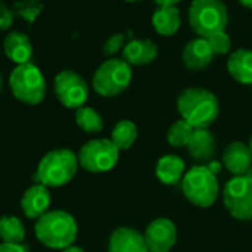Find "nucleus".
I'll list each match as a JSON object with an SVG mask.
<instances>
[{
    "instance_id": "f03ea898",
    "label": "nucleus",
    "mask_w": 252,
    "mask_h": 252,
    "mask_svg": "<svg viewBox=\"0 0 252 252\" xmlns=\"http://www.w3.org/2000/svg\"><path fill=\"white\" fill-rule=\"evenodd\" d=\"M35 236L52 250H65L77 238V223L69 213L49 211L35 221Z\"/></svg>"
},
{
    "instance_id": "1a4fd4ad",
    "label": "nucleus",
    "mask_w": 252,
    "mask_h": 252,
    "mask_svg": "<svg viewBox=\"0 0 252 252\" xmlns=\"http://www.w3.org/2000/svg\"><path fill=\"white\" fill-rule=\"evenodd\" d=\"M223 202L230 216L241 221L252 220V179L235 176L224 185Z\"/></svg>"
},
{
    "instance_id": "f8f14e48",
    "label": "nucleus",
    "mask_w": 252,
    "mask_h": 252,
    "mask_svg": "<svg viewBox=\"0 0 252 252\" xmlns=\"http://www.w3.org/2000/svg\"><path fill=\"white\" fill-rule=\"evenodd\" d=\"M214 56L216 53L208 38L204 37H196L190 40L182 52V61L185 66L190 71H201L207 68L213 62Z\"/></svg>"
},
{
    "instance_id": "c9c22d12",
    "label": "nucleus",
    "mask_w": 252,
    "mask_h": 252,
    "mask_svg": "<svg viewBox=\"0 0 252 252\" xmlns=\"http://www.w3.org/2000/svg\"><path fill=\"white\" fill-rule=\"evenodd\" d=\"M248 146H250V151H251V154H252V134H251V137H250V143H248Z\"/></svg>"
},
{
    "instance_id": "2f4dec72",
    "label": "nucleus",
    "mask_w": 252,
    "mask_h": 252,
    "mask_svg": "<svg viewBox=\"0 0 252 252\" xmlns=\"http://www.w3.org/2000/svg\"><path fill=\"white\" fill-rule=\"evenodd\" d=\"M207 167H208V168H210V170H211L214 174H217V173L220 171V168H221V165H220L219 162H216V161H211V162H210Z\"/></svg>"
},
{
    "instance_id": "c756f323",
    "label": "nucleus",
    "mask_w": 252,
    "mask_h": 252,
    "mask_svg": "<svg viewBox=\"0 0 252 252\" xmlns=\"http://www.w3.org/2000/svg\"><path fill=\"white\" fill-rule=\"evenodd\" d=\"M0 252H27V248L21 244H0Z\"/></svg>"
},
{
    "instance_id": "5701e85b",
    "label": "nucleus",
    "mask_w": 252,
    "mask_h": 252,
    "mask_svg": "<svg viewBox=\"0 0 252 252\" xmlns=\"http://www.w3.org/2000/svg\"><path fill=\"white\" fill-rule=\"evenodd\" d=\"M25 227L15 216H3L0 219V239L4 244H22Z\"/></svg>"
},
{
    "instance_id": "393cba45",
    "label": "nucleus",
    "mask_w": 252,
    "mask_h": 252,
    "mask_svg": "<svg viewBox=\"0 0 252 252\" xmlns=\"http://www.w3.org/2000/svg\"><path fill=\"white\" fill-rule=\"evenodd\" d=\"M193 127L186 123L185 120H179L176 121L167 131V142L173 146V148H183L188 146L190 136L193 133Z\"/></svg>"
},
{
    "instance_id": "9d476101",
    "label": "nucleus",
    "mask_w": 252,
    "mask_h": 252,
    "mask_svg": "<svg viewBox=\"0 0 252 252\" xmlns=\"http://www.w3.org/2000/svg\"><path fill=\"white\" fill-rule=\"evenodd\" d=\"M55 94L65 108L78 109L89 99V86L75 71L63 69L55 77Z\"/></svg>"
},
{
    "instance_id": "4be33fe9",
    "label": "nucleus",
    "mask_w": 252,
    "mask_h": 252,
    "mask_svg": "<svg viewBox=\"0 0 252 252\" xmlns=\"http://www.w3.org/2000/svg\"><path fill=\"white\" fill-rule=\"evenodd\" d=\"M137 139V127L130 120H121L112 130L111 140L120 151H127Z\"/></svg>"
},
{
    "instance_id": "cd10ccee",
    "label": "nucleus",
    "mask_w": 252,
    "mask_h": 252,
    "mask_svg": "<svg viewBox=\"0 0 252 252\" xmlns=\"http://www.w3.org/2000/svg\"><path fill=\"white\" fill-rule=\"evenodd\" d=\"M124 46H126V35L121 32L112 34L103 44V53L108 56H114L121 49H124Z\"/></svg>"
},
{
    "instance_id": "f3484780",
    "label": "nucleus",
    "mask_w": 252,
    "mask_h": 252,
    "mask_svg": "<svg viewBox=\"0 0 252 252\" xmlns=\"http://www.w3.org/2000/svg\"><path fill=\"white\" fill-rule=\"evenodd\" d=\"M3 50L4 55L16 65L28 63L32 56V46L30 38L19 31H12L6 35L3 41Z\"/></svg>"
},
{
    "instance_id": "b1692460",
    "label": "nucleus",
    "mask_w": 252,
    "mask_h": 252,
    "mask_svg": "<svg viewBox=\"0 0 252 252\" xmlns=\"http://www.w3.org/2000/svg\"><path fill=\"white\" fill-rule=\"evenodd\" d=\"M75 121L77 126L86 133H100L103 130V120L100 114L90 106L75 109Z\"/></svg>"
},
{
    "instance_id": "423d86ee",
    "label": "nucleus",
    "mask_w": 252,
    "mask_h": 252,
    "mask_svg": "<svg viewBox=\"0 0 252 252\" xmlns=\"http://www.w3.org/2000/svg\"><path fill=\"white\" fill-rule=\"evenodd\" d=\"M9 86L13 96L27 105H38L46 96V80L34 63H21L10 72Z\"/></svg>"
},
{
    "instance_id": "473e14b6",
    "label": "nucleus",
    "mask_w": 252,
    "mask_h": 252,
    "mask_svg": "<svg viewBox=\"0 0 252 252\" xmlns=\"http://www.w3.org/2000/svg\"><path fill=\"white\" fill-rule=\"evenodd\" d=\"M62 252H86V251H84L83 248H78V247H72V245H71V247L65 248Z\"/></svg>"
},
{
    "instance_id": "39448f33",
    "label": "nucleus",
    "mask_w": 252,
    "mask_h": 252,
    "mask_svg": "<svg viewBox=\"0 0 252 252\" xmlns=\"http://www.w3.org/2000/svg\"><path fill=\"white\" fill-rule=\"evenodd\" d=\"M182 189L188 201L199 208L214 205L219 198V180L207 165H195L185 173Z\"/></svg>"
},
{
    "instance_id": "2eb2a0df",
    "label": "nucleus",
    "mask_w": 252,
    "mask_h": 252,
    "mask_svg": "<svg viewBox=\"0 0 252 252\" xmlns=\"http://www.w3.org/2000/svg\"><path fill=\"white\" fill-rule=\"evenodd\" d=\"M50 193L49 189L40 183L31 186L25 190L21 198V210L27 219H40L47 213L50 207Z\"/></svg>"
},
{
    "instance_id": "c85d7f7f",
    "label": "nucleus",
    "mask_w": 252,
    "mask_h": 252,
    "mask_svg": "<svg viewBox=\"0 0 252 252\" xmlns=\"http://www.w3.org/2000/svg\"><path fill=\"white\" fill-rule=\"evenodd\" d=\"M13 18H15L13 9H10L3 0H0V30L1 31L9 30L10 25L13 24Z\"/></svg>"
},
{
    "instance_id": "20e7f679",
    "label": "nucleus",
    "mask_w": 252,
    "mask_h": 252,
    "mask_svg": "<svg viewBox=\"0 0 252 252\" xmlns=\"http://www.w3.org/2000/svg\"><path fill=\"white\" fill-rule=\"evenodd\" d=\"M188 21L198 37L208 38L220 31H226L229 12L223 0H192Z\"/></svg>"
},
{
    "instance_id": "bb28decb",
    "label": "nucleus",
    "mask_w": 252,
    "mask_h": 252,
    "mask_svg": "<svg viewBox=\"0 0 252 252\" xmlns=\"http://www.w3.org/2000/svg\"><path fill=\"white\" fill-rule=\"evenodd\" d=\"M208 41L216 55H226V53H229V50L232 47V40L226 31H220L217 34L208 37Z\"/></svg>"
},
{
    "instance_id": "f257e3e1",
    "label": "nucleus",
    "mask_w": 252,
    "mask_h": 252,
    "mask_svg": "<svg viewBox=\"0 0 252 252\" xmlns=\"http://www.w3.org/2000/svg\"><path fill=\"white\" fill-rule=\"evenodd\" d=\"M177 111L186 123L193 128H208L220 114V103L217 96L199 87L183 90L177 97Z\"/></svg>"
},
{
    "instance_id": "9b49d317",
    "label": "nucleus",
    "mask_w": 252,
    "mask_h": 252,
    "mask_svg": "<svg viewBox=\"0 0 252 252\" xmlns=\"http://www.w3.org/2000/svg\"><path fill=\"white\" fill-rule=\"evenodd\" d=\"M143 236L149 252H168L177 241V229L170 219L159 217L149 223Z\"/></svg>"
},
{
    "instance_id": "412c9836",
    "label": "nucleus",
    "mask_w": 252,
    "mask_h": 252,
    "mask_svg": "<svg viewBox=\"0 0 252 252\" xmlns=\"http://www.w3.org/2000/svg\"><path fill=\"white\" fill-rule=\"evenodd\" d=\"M155 174L164 185H177L185 176V161L177 155H164L157 164Z\"/></svg>"
},
{
    "instance_id": "7c9ffc66",
    "label": "nucleus",
    "mask_w": 252,
    "mask_h": 252,
    "mask_svg": "<svg viewBox=\"0 0 252 252\" xmlns=\"http://www.w3.org/2000/svg\"><path fill=\"white\" fill-rule=\"evenodd\" d=\"M158 6H176L182 0H154Z\"/></svg>"
},
{
    "instance_id": "6ab92c4d",
    "label": "nucleus",
    "mask_w": 252,
    "mask_h": 252,
    "mask_svg": "<svg viewBox=\"0 0 252 252\" xmlns=\"http://www.w3.org/2000/svg\"><path fill=\"white\" fill-rule=\"evenodd\" d=\"M216 137L208 128H195L186 148L196 161H210L216 154Z\"/></svg>"
},
{
    "instance_id": "e433bc0d",
    "label": "nucleus",
    "mask_w": 252,
    "mask_h": 252,
    "mask_svg": "<svg viewBox=\"0 0 252 252\" xmlns=\"http://www.w3.org/2000/svg\"><path fill=\"white\" fill-rule=\"evenodd\" d=\"M126 1H130V3H134V1H142V0H126Z\"/></svg>"
},
{
    "instance_id": "4468645a",
    "label": "nucleus",
    "mask_w": 252,
    "mask_h": 252,
    "mask_svg": "<svg viewBox=\"0 0 252 252\" xmlns=\"http://www.w3.org/2000/svg\"><path fill=\"white\" fill-rule=\"evenodd\" d=\"M158 46L151 38H134L130 40L123 49V59L128 65L142 66L154 62L158 58Z\"/></svg>"
},
{
    "instance_id": "ddd939ff",
    "label": "nucleus",
    "mask_w": 252,
    "mask_h": 252,
    "mask_svg": "<svg viewBox=\"0 0 252 252\" xmlns=\"http://www.w3.org/2000/svg\"><path fill=\"white\" fill-rule=\"evenodd\" d=\"M108 252H149L145 236L133 227H118L108 241Z\"/></svg>"
},
{
    "instance_id": "7ed1b4c3",
    "label": "nucleus",
    "mask_w": 252,
    "mask_h": 252,
    "mask_svg": "<svg viewBox=\"0 0 252 252\" xmlns=\"http://www.w3.org/2000/svg\"><path fill=\"white\" fill-rule=\"evenodd\" d=\"M78 165V157L72 151L55 149L41 158L34 179L46 188H61L74 179Z\"/></svg>"
},
{
    "instance_id": "0eeeda50",
    "label": "nucleus",
    "mask_w": 252,
    "mask_h": 252,
    "mask_svg": "<svg viewBox=\"0 0 252 252\" xmlns=\"http://www.w3.org/2000/svg\"><path fill=\"white\" fill-rule=\"evenodd\" d=\"M133 69L124 59L111 58L105 61L93 75V89L103 97L121 94L131 83Z\"/></svg>"
},
{
    "instance_id": "72a5a7b5",
    "label": "nucleus",
    "mask_w": 252,
    "mask_h": 252,
    "mask_svg": "<svg viewBox=\"0 0 252 252\" xmlns=\"http://www.w3.org/2000/svg\"><path fill=\"white\" fill-rule=\"evenodd\" d=\"M244 7H247V9H252V0H238Z\"/></svg>"
},
{
    "instance_id": "dca6fc26",
    "label": "nucleus",
    "mask_w": 252,
    "mask_h": 252,
    "mask_svg": "<svg viewBox=\"0 0 252 252\" xmlns=\"http://www.w3.org/2000/svg\"><path fill=\"white\" fill-rule=\"evenodd\" d=\"M223 164L233 176H245L252 165L250 146L242 142H232L224 148Z\"/></svg>"
},
{
    "instance_id": "a211bd4d",
    "label": "nucleus",
    "mask_w": 252,
    "mask_h": 252,
    "mask_svg": "<svg viewBox=\"0 0 252 252\" xmlns=\"http://www.w3.org/2000/svg\"><path fill=\"white\" fill-rule=\"evenodd\" d=\"M152 25L162 37L174 35L182 25V16L177 6H158L152 13Z\"/></svg>"
},
{
    "instance_id": "6e6552de",
    "label": "nucleus",
    "mask_w": 252,
    "mask_h": 252,
    "mask_svg": "<svg viewBox=\"0 0 252 252\" xmlns=\"http://www.w3.org/2000/svg\"><path fill=\"white\" fill-rule=\"evenodd\" d=\"M120 158V149L111 139H93L84 143L78 152V164L89 173H106Z\"/></svg>"
},
{
    "instance_id": "aec40b11",
    "label": "nucleus",
    "mask_w": 252,
    "mask_h": 252,
    "mask_svg": "<svg viewBox=\"0 0 252 252\" xmlns=\"http://www.w3.org/2000/svg\"><path fill=\"white\" fill-rule=\"evenodd\" d=\"M227 72L241 84H252V50L238 49L227 58Z\"/></svg>"
},
{
    "instance_id": "4c0bfd02",
    "label": "nucleus",
    "mask_w": 252,
    "mask_h": 252,
    "mask_svg": "<svg viewBox=\"0 0 252 252\" xmlns=\"http://www.w3.org/2000/svg\"><path fill=\"white\" fill-rule=\"evenodd\" d=\"M0 89H1V77H0Z\"/></svg>"
},
{
    "instance_id": "a878e982",
    "label": "nucleus",
    "mask_w": 252,
    "mask_h": 252,
    "mask_svg": "<svg viewBox=\"0 0 252 252\" xmlns=\"http://www.w3.org/2000/svg\"><path fill=\"white\" fill-rule=\"evenodd\" d=\"M43 10V3L40 0H16L13 3L15 15L24 18L28 24H32Z\"/></svg>"
},
{
    "instance_id": "f704fd0d",
    "label": "nucleus",
    "mask_w": 252,
    "mask_h": 252,
    "mask_svg": "<svg viewBox=\"0 0 252 252\" xmlns=\"http://www.w3.org/2000/svg\"><path fill=\"white\" fill-rule=\"evenodd\" d=\"M245 176H247V177H250V179H252V165H251V168L247 171V174H245Z\"/></svg>"
}]
</instances>
